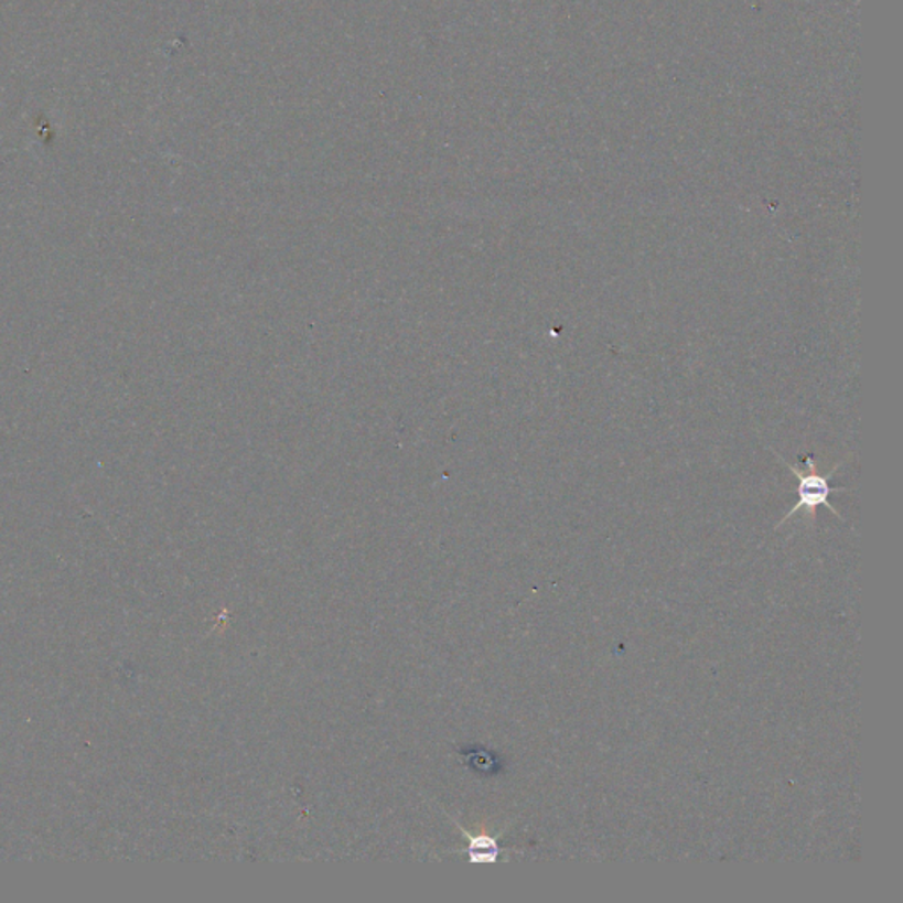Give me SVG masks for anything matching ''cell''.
Segmentation results:
<instances>
[{
	"label": "cell",
	"instance_id": "2",
	"mask_svg": "<svg viewBox=\"0 0 903 903\" xmlns=\"http://www.w3.org/2000/svg\"><path fill=\"white\" fill-rule=\"evenodd\" d=\"M499 847L494 838L482 835V837H472V847H470V856L475 863H494L498 860Z\"/></svg>",
	"mask_w": 903,
	"mask_h": 903
},
{
	"label": "cell",
	"instance_id": "1",
	"mask_svg": "<svg viewBox=\"0 0 903 903\" xmlns=\"http://www.w3.org/2000/svg\"><path fill=\"white\" fill-rule=\"evenodd\" d=\"M773 454H775V458L778 459L791 473L798 476L799 481L798 503L787 512V516H785L775 528H781L791 517L796 516L799 510L807 512L808 517H810L811 523H814V520H816V510L819 507L828 508V510L834 512L838 519H842L840 512L829 503V496H831V493H846L847 487H831L828 482L829 475H820V473L817 472L814 455H805V458H803V464L807 466V470H798V467L787 463L781 454H776V452H773Z\"/></svg>",
	"mask_w": 903,
	"mask_h": 903
}]
</instances>
